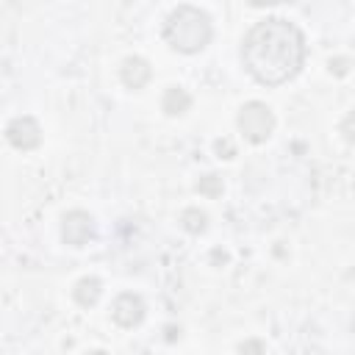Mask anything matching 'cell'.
<instances>
[{
  "label": "cell",
  "mask_w": 355,
  "mask_h": 355,
  "mask_svg": "<svg viewBox=\"0 0 355 355\" xmlns=\"http://www.w3.org/2000/svg\"><path fill=\"white\" fill-rule=\"evenodd\" d=\"M302 61L305 36L283 17H266L255 22L241 42V64L263 86L288 83L302 69Z\"/></svg>",
  "instance_id": "6da1fadb"
},
{
  "label": "cell",
  "mask_w": 355,
  "mask_h": 355,
  "mask_svg": "<svg viewBox=\"0 0 355 355\" xmlns=\"http://www.w3.org/2000/svg\"><path fill=\"white\" fill-rule=\"evenodd\" d=\"M214 36V25H211V17L197 8V6H178L169 11L166 22H164V42L178 50V53H200Z\"/></svg>",
  "instance_id": "7a4b0ae2"
},
{
  "label": "cell",
  "mask_w": 355,
  "mask_h": 355,
  "mask_svg": "<svg viewBox=\"0 0 355 355\" xmlns=\"http://www.w3.org/2000/svg\"><path fill=\"white\" fill-rule=\"evenodd\" d=\"M236 125H239V130L244 133L247 141L263 144L275 130V114H272V108L266 103L250 100V103L241 105V111L236 116Z\"/></svg>",
  "instance_id": "3957f363"
},
{
  "label": "cell",
  "mask_w": 355,
  "mask_h": 355,
  "mask_svg": "<svg viewBox=\"0 0 355 355\" xmlns=\"http://www.w3.org/2000/svg\"><path fill=\"white\" fill-rule=\"evenodd\" d=\"M61 239L69 247H86L94 239V216L89 211H67L61 219Z\"/></svg>",
  "instance_id": "277c9868"
},
{
  "label": "cell",
  "mask_w": 355,
  "mask_h": 355,
  "mask_svg": "<svg viewBox=\"0 0 355 355\" xmlns=\"http://www.w3.org/2000/svg\"><path fill=\"white\" fill-rule=\"evenodd\" d=\"M6 139H8V144L11 147H17V150H33V147H39V141H42V128H39V122L33 119V116H14L8 125H6Z\"/></svg>",
  "instance_id": "5b68a950"
},
{
  "label": "cell",
  "mask_w": 355,
  "mask_h": 355,
  "mask_svg": "<svg viewBox=\"0 0 355 355\" xmlns=\"http://www.w3.org/2000/svg\"><path fill=\"white\" fill-rule=\"evenodd\" d=\"M111 316H114V322L119 327H139L144 322V316H147V305H144V300L139 294L122 291L111 305Z\"/></svg>",
  "instance_id": "8992f818"
},
{
  "label": "cell",
  "mask_w": 355,
  "mask_h": 355,
  "mask_svg": "<svg viewBox=\"0 0 355 355\" xmlns=\"http://www.w3.org/2000/svg\"><path fill=\"white\" fill-rule=\"evenodd\" d=\"M119 78H122V83L128 86V89H144L147 83H150V78H153V67H150V61L147 58H141V55H128L125 61H122V67H119Z\"/></svg>",
  "instance_id": "52a82bcc"
},
{
  "label": "cell",
  "mask_w": 355,
  "mask_h": 355,
  "mask_svg": "<svg viewBox=\"0 0 355 355\" xmlns=\"http://www.w3.org/2000/svg\"><path fill=\"white\" fill-rule=\"evenodd\" d=\"M189 105H191V94L183 86H169L161 97V108L166 116H180L189 111Z\"/></svg>",
  "instance_id": "ba28073f"
},
{
  "label": "cell",
  "mask_w": 355,
  "mask_h": 355,
  "mask_svg": "<svg viewBox=\"0 0 355 355\" xmlns=\"http://www.w3.org/2000/svg\"><path fill=\"white\" fill-rule=\"evenodd\" d=\"M100 294H103V283H100L97 277H80V280L75 283V288H72V297H75V302H78L80 308L97 305Z\"/></svg>",
  "instance_id": "9c48e42d"
},
{
  "label": "cell",
  "mask_w": 355,
  "mask_h": 355,
  "mask_svg": "<svg viewBox=\"0 0 355 355\" xmlns=\"http://www.w3.org/2000/svg\"><path fill=\"white\" fill-rule=\"evenodd\" d=\"M180 225H183L189 233L200 236V233H205V230H208V214H205V211H200V208H186V211L180 214Z\"/></svg>",
  "instance_id": "30bf717a"
},
{
  "label": "cell",
  "mask_w": 355,
  "mask_h": 355,
  "mask_svg": "<svg viewBox=\"0 0 355 355\" xmlns=\"http://www.w3.org/2000/svg\"><path fill=\"white\" fill-rule=\"evenodd\" d=\"M222 189H225V183H222V178L219 175H202L200 180H197V191L202 194V197H219L222 194Z\"/></svg>",
  "instance_id": "8fae6325"
},
{
  "label": "cell",
  "mask_w": 355,
  "mask_h": 355,
  "mask_svg": "<svg viewBox=\"0 0 355 355\" xmlns=\"http://www.w3.org/2000/svg\"><path fill=\"white\" fill-rule=\"evenodd\" d=\"M239 355H266V349H263V344L258 338H244L239 344Z\"/></svg>",
  "instance_id": "7c38bea8"
},
{
  "label": "cell",
  "mask_w": 355,
  "mask_h": 355,
  "mask_svg": "<svg viewBox=\"0 0 355 355\" xmlns=\"http://www.w3.org/2000/svg\"><path fill=\"white\" fill-rule=\"evenodd\" d=\"M341 133H344V139H347L349 144H355V111H349V114L344 116V122H341Z\"/></svg>",
  "instance_id": "4fadbf2b"
},
{
  "label": "cell",
  "mask_w": 355,
  "mask_h": 355,
  "mask_svg": "<svg viewBox=\"0 0 355 355\" xmlns=\"http://www.w3.org/2000/svg\"><path fill=\"white\" fill-rule=\"evenodd\" d=\"M349 67H352V61H349V58H344V55L330 58V72H333V75H338V78H341V75H347V72H349Z\"/></svg>",
  "instance_id": "5bb4252c"
},
{
  "label": "cell",
  "mask_w": 355,
  "mask_h": 355,
  "mask_svg": "<svg viewBox=\"0 0 355 355\" xmlns=\"http://www.w3.org/2000/svg\"><path fill=\"white\" fill-rule=\"evenodd\" d=\"M214 147H216L219 158H233V155H236V150H233V144H230L227 139H219V141H216Z\"/></svg>",
  "instance_id": "9a60e30c"
},
{
  "label": "cell",
  "mask_w": 355,
  "mask_h": 355,
  "mask_svg": "<svg viewBox=\"0 0 355 355\" xmlns=\"http://www.w3.org/2000/svg\"><path fill=\"white\" fill-rule=\"evenodd\" d=\"M86 355H108L105 349H92V352H86Z\"/></svg>",
  "instance_id": "2e32d148"
}]
</instances>
